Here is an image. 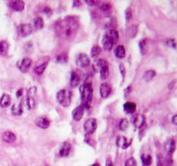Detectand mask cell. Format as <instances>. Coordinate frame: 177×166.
Masks as SVG:
<instances>
[{
	"label": "cell",
	"instance_id": "cell-1",
	"mask_svg": "<svg viewBox=\"0 0 177 166\" xmlns=\"http://www.w3.org/2000/svg\"><path fill=\"white\" fill-rule=\"evenodd\" d=\"M79 28V19L74 17H65L55 26V30L60 36L65 38L73 37Z\"/></svg>",
	"mask_w": 177,
	"mask_h": 166
},
{
	"label": "cell",
	"instance_id": "cell-2",
	"mask_svg": "<svg viewBox=\"0 0 177 166\" xmlns=\"http://www.w3.org/2000/svg\"><path fill=\"white\" fill-rule=\"evenodd\" d=\"M80 95H81V105L84 108H89L90 104L93 99V89L90 82H86L80 88Z\"/></svg>",
	"mask_w": 177,
	"mask_h": 166
},
{
	"label": "cell",
	"instance_id": "cell-3",
	"mask_svg": "<svg viewBox=\"0 0 177 166\" xmlns=\"http://www.w3.org/2000/svg\"><path fill=\"white\" fill-rule=\"evenodd\" d=\"M71 98L72 92L69 90H67V89L61 90L56 94L57 102L59 103L60 105H61L64 108H67V107H68L70 105V103H71Z\"/></svg>",
	"mask_w": 177,
	"mask_h": 166
},
{
	"label": "cell",
	"instance_id": "cell-4",
	"mask_svg": "<svg viewBox=\"0 0 177 166\" xmlns=\"http://www.w3.org/2000/svg\"><path fill=\"white\" fill-rule=\"evenodd\" d=\"M97 128V120L94 118H90L86 120L84 123V130L86 134L91 135L93 134Z\"/></svg>",
	"mask_w": 177,
	"mask_h": 166
},
{
	"label": "cell",
	"instance_id": "cell-5",
	"mask_svg": "<svg viewBox=\"0 0 177 166\" xmlns=\"http://www.w3.org/2000/svg\"><path fill=\"white\" fill-rule=\"evenodd\" d=\"M98 67L100 68V79L105 80L109 76V67L108 62L105 59H99L97 62Z\"/></svg>",
	"mask_w": 177,
	"mask_h": 166
},
{
	"label": "cell",
	"instance_id": "cell-6",
	"mask_svg": "<svg viewBox=\"0 0 177 166\" xmlns=\"http://www.w3.org/2000/svg\"><path fill=\"white\" fill-rule=\"evenodd\" d=\"M32 31H33L32 26L29 23L20 24L17 27V33L21 37H26L30 35V34L32 33Z\"/></svg>",
	"mask_w": 177,
	"mask_h": 166
},
{
	"label": "cell",
	"instance_id": "cell-7",
	"mask_svg": "<svg viewBox=\"0 0 177 166\" xmlns=\"http://www.w3.org/2000/svg\"><path fill=\"white\" fill-rule=\"evenodd\" d=\"M31 64H32V60L30 58H23L20 59L18 62H17V67L18 69L22 71V72H26V71H29V69L31 67Z\"/></svg>",
	"mask_w": 177,
	"mask_h": 166
},
{
	"label": "cell",
	"instance_id": "cell-8",
	"mask_svg": "<svg viewBox=\"0 0 177 166\" xmlns=\"http://www.w3.org/2000/svg\"><path fill=\"white\" fill-rule=\"evenodd\" d=\"M90 62H91L90 59L86 54H80L77 57V59H76V64L82 68L88 67L90 65Z\"/></svg>",
	"mask_w": 177,
	"mask_h": 166
},
{
	"label": "cell",
	"instance_id": "cell-9",
	"mask_svg": "<svg viewBox=\"0 0 177 166\" xmlns=\"http://www.w3.org/2000/svg\"><path fill=\"white\" fill-rule=\"evenodd\" d=\"M132 123L137 128H142L145 123V117L143 115L137 114L135 116L132 117Z\"/></svg>",
	"mask_w": 177,
	"mask_h": 166
},
{
	"label": "cell",
	"instance_id": "cell-10",
	"mask_svg": "<svg viewBox=\"0 0 177 166\" xmlns=\"http://www.w3.org/2000/svg\"><path fill=\"white\" fill-rule=\"evenodd\" d=\"M35 123H36V125L37 126L38 128H40L42 129H46L49 127L50 121H49L48 119L46 118V117L40 116L37 117V118L35 120Z\"/></svg>",
	"mask_w": 177,
	"mask_h": 166
},
{
	"label": "cell",
	"instance_id": "cell-11",
	"mask_svg": "<svg viewBox=\"0 0 177 166\" xmlns=\"http://www.w3.org/2000/svg\"><path fill=\"white\" fill-rule=\"evenodd\" d=\"M117 145L118 147L122 148V149H127L130 145H131V140H128L127 138H125L124 136H118V139H117Z\"/></svg>",
	"mask_w": 177,
	"mask_h": 166
},
{
	"label": "cell",
	"instance_id": "cell-12",
	"mask_svg": "<svg viewBox=\"0 0 177 166\" xmlns=\"http://www.w3.org/2000/svg\"><path fill=\"white\" fill-rule=\"evenodd\" d=\"M84 110L85 108L82 105H80V106L76 107V108L73 110V113H72L73 119L76 120V121L80 120V119L82 118V116H83V115H84Z\"/></svg>",
	"mask_w": 177,
	"mask_h": 166
},
{
	"label": "cell",
	"instance_id": "cell-13",
	"mask_svg": "<svg viewBox=\"0 0 177 166\" xmlns=\"http://www.w3.org/2000/svg\"><path fill=\"white\" fill-rule=\"evenodd\" d=\"M72 145L69 142H64L62 145L61 146L59 151V155L61 157H68L70 152H71Z\"/></svg>",
	"mask_w": 177,
	"mask_h": 166
},
{
	"label": "cell",
	"instance_id": "cell-14",
	"mask_svg": "<svg viewBox=\"0 0 177 166\" xmlns=\"http://www.w3.org/2000/svg\"><path fill=\"white\" fill-rule=\"evenodd\" d=\"M111 92H112V86L109 83H101V85L99 87V93H100L102 98H106L111 94Z\"/></svg>",
	"mask_w": 177,
	"mask_h": 166
},
{
	"label": "cell",
	"instance_id": "cell-15",
	"mask_svg": "<svg viewBox=\"0 0 177 166\" xmlns=\"http://www.w3.org/2000/svg\"><path fill=\"white\" fill-rule=\"evenodd\" d=\"M10 7L15 11H22L24 9V2L22 0H14L10 2Z\"/></svg>",
	"mask_w": 177,
	"mask_h": 166
},
{
	"label": "cell",
	"instance_id": "cell-16",
	"mask_svg": "<svg viewBox=\"0 0 177 166\" xmlns=\"http://www.w3.org/2000/svg\"><path fill=\"white\" fill-rule=\"evenodd\" d=\"M80 75L77 71H72L71 78H70V84L72 87H77L80 83Z\"/></svg>",
	"mask_w": 177,
	"mask_h": 166
},
{
	"label": "cell",
	"instance_id": "cell-17",
	"mask_svg": "<svg viewBox=\"0 0 177 166\" xmlns=\"http://www.w3.org/2000/svg\"><path fill=\"white\" fill-rule=\"evenodd\" d=\"M2 140H3L4 142H6V143L11 144V143H13V142L16 141L17 137H16V135H15L12 132H11V131H6V132H4V133H3V135H2Z\"/></svg>",
	"mask_w": 177,
	"mask_h": 166
},
{
	"label": "cell",
	"instance_id": "cell-18",
	"mask_svg": "<svg viewBox=\"0 0 177 166\" xmlns=\"http://www.w3.org/2000/svg\"><path fill=\"white\" fill-rule=\"evenodd\" d=\"M102 45H103V48L106 50V51H110V50H112V48L114 42L107 34H106L103 37V40H102Z\"/></svg>",
	"mask_w": 177,
	"mask_h": 166
},
{
	"label": "cell",
	"instance_id": "cell-19",
	"mask_svg": "<svg viewBox=\"0 0 177 166\" xmlns=\"http://www.w3.org/2000/svg\"><path fill=\"white\" fill-rule=\"evenodd\" d=\"M164 148L169 154H172L175 151V141L174 140H169L165 142Z\"/></svg>",
	"mask_w": 177,
	"mask_h": 166
},
{
	"label": "cell",
	"instance_id": "cell-20",
	"mask_svg": "<svg viewBox=\"0 0 177 166\" xmlns=\"http://www.w3.org/2000/svg\"><path fill=\"white\" fill-rule=\"evenodd\" d=\"M22 103H24L26 107L28 109H31L35 107V100L33 97H30V96H28L26 95L25 97H23V100L21 101Z\"/></svg>",
	"mask_w": 177,
	"mask_h": 166
},
{
	"label": "cell",
	"instance_id": "cell-21",
	"mask_svg": "<svg viewBox=\"0 0 177 166\" xmlns=\"http://www.w3.org/2000/svg\"><path fill=\"white\" fill-rule=\"evenodd\" d=\"M136 109H137V105L134 103L128 102V103H125L124 105V110L126 114H133L134 112H136Z\"/></svg>",
	"mask_w": 177,
	"mask_h": 166
},
{
	"label": "cell",
	"instance_id": "cell-22",
	"mask_svg": "<svg viewBox=\"0 0 177 166\" xmlns=\"http://www.w3.org/2000/svg\"><path fill=\"white\" fill-rule=\"evenodd\" d=\"M11 96L7 94H4V95L1 96L0 98V106L2 108H5V107H8L9 105L11 104Z\"/></svg>",
	"mask_w": 177,
	"mask_h": 166
},
{
	"label": "cell",
	"instance_id": "cell-23",
	"mask_svg": "<svg viewBox=\"0 0 177 166\" xmlns=\"http://www.w3.org/2000/svg\"><path fill=\"white\" fill-rule=\"evenodd\" d=\"M11 114L14 115H21L22 114H23V104L21 103V102H20V103L18 104H14L12 107H11Z\"/></svg>",
	"mask_w": 177,
	"mask_h": 166
},
{
	"label": "cell",
	"instance_id": "cell-24",
	"mask_svg": "<svg viewBox=\"0 0 177 166\" xmlns=\"http://www.w3.org/2000/svg\"><path fill=\"white\" fill-rule=\"evenodd\" d=\"M115 55L118 59L124 58L125 56V49L124 46H118L115 50Z\"/></svg>",
	"mask_w": 177,
	"mask_h": 166
},
{
	"label": "cell",
	"instance_id": "cell-25",
	"mask_svg": "<svg viewBox=\"0 0 177 166\" xmlns=\"http://www.w3.org/2000/svg\"><path fill=\"white\" fill-rule=\"evenodd\" d=\"M155 76H156V71H154V70H148L143 74V79L146 82H150V80L153 79V78Z\"/></svg>",
	"mask_w": 177,
	"mask_h": 166
},
{
	"label": "cell",
	"instance_id": "cell-26",
	"mask_svg": "<svg viewBox=\"0 0 177 166\" xmlns=\"http://www.w3.org/2000/svg\"><path fill=\"white\" fill-rule=\"evenodd\" d=\"M47 67H48V62L42 63V65H39V66H37V67H35V69H34L35 72L38 75L42 74V73L44 72V71H45V69L47 68Z\"/></svg>",
	"mask_w": 177,
	"mask_h": 166
},
{
	"label": "cell",
	"instance_id": "cell-27",
	"mask_svg": "<svg viewBox=\"0 0 177 166\" xmlns=\"http://www.w3.org/2000/svg\"><path fill=\"white\" fill-rule=\"evenodd\" d=\"M148 42L147 39H144L143 41H141L139 43V47H140V50H141V53L142 54H145L148 52V46H149V43Z\"/></svg>",
	"mask_w": 177,
	"mask_h": 166
},
{
	"label": "cell",
	"instance_id": "cell-28",
	"mask_svg": "<svg viewBox=\"0 0 177 166\" xmlns=\"http://www.w3.org/2000/svg\"><path fill=\"white\" fill-rule=\"evenodd\" d=\"M100 53H101V47L99 46H98V45L93 46L92 47V49H91V56L93 59L97 58L98 56L100 54Z\"/></svg>",
	"mask_w": 177,
	"mask_h": 166
},
{
	"label": "cell",
	"instance_id": "cell-29",
	"mask_svg": "<svg viewBox=\"0 0 177 166\" xmlns=\"http://www.w3.org/2000/svg\"><path fill=\"white\" fill-rule=\"evenodd\" d=\"M128 126H129V121L125 118H123L120 120L119 123H118V129L120 131H125L128 128Z\"/></svg>",
	"mask_w": 177,
	"mask_h": 166
},
{
	"label": "cell",
	"instance_id": "cell-30",
	"mask_svg": "<svg viewBox=\"0 0 177 166\" xmlns=\"http://www.w3.org/2000/svg\"><path fill=\"white\" fill-rule=\"evenodd\" d=\"M137 27L135 26V25H132L130 28L127 29V35H128V37L133 38L137 34Z\"/></svg>",
	"mask_w": 177,
	"mask_h": 166
},
{
	"label": "cell",
	"instance_id": "cell-31",
	"mask_svg": "<svg viewBox=\"0 0 177 166\" xmlns=\"http://www.w3.org/2000/svg\"><path fill=\"white\" fill-rule=\"evenodd\" d=\"M108 36H109L112 41H113L114 43H116V42L118 41V33L117 30H115V29H110L109 32H108V34H107Z\"/></svg>",
	"mask_w": 177,
	"mask_h": 166
},
{
	"label": "cell",
	"instance_id": "cell-32",
	"mask_svg": "<svg viewBox=\"0 0 177 166\" xmlns=\"http://www.w3.org/2000/svg\"><path fill=\"white\" fill-rule=\"evenodd\" d=\"M9 49V45L8 43L4 41H1L0 42V54L2 55H5L7 54Z\"/></svg>",
	"mask_w": 177,
	"mask_h": 166
},
{
	"label": "cell",
	"instance_id": "cell-33",
	"mask_svg": "<svg viewBox=\"0 0 177 166\" xmlns=\"http://www.w3.org/2000/svg\"><path fill=\"white\" fill-rule=\"evenodd\" d=\"M141 158L143 166H150L152 164V158L150 155H143Z\"/></svg>",
	"mask_w": 177,
	"mask_h": 166
},
{
	"label": "cell",
	"instance_id": "cell-34",
	"mask_svg": "<svg viewBox=\"0 0 177 166\" xmlns=\"http://www.w3.org/2000/svg\"><path fill=\"white\" fill-rule=\"evenodd\" d=\"M43 20L41 17H37L34 20V27L36 29H42L43 28Z\"/></svg>",
	"mask_w": 177,
	"mask_h": 166
},
{
	"label": "cell",
	"instance_id": "cell-35",
	"mask_svg": "<svg viewBox=\"0 0 177 166\" xmlns=\"http://www.w3.org/2000/svg\"><path fill=\"white\" fill-rule=\"evenodd\" d=\"M68 54L63 53V54H60V55H58V56H56V58H55V61L58 63H66V62H68Z\"/></svg>",
	"mask_w": 177,
	"mask_h": 166
},
{
	"label": "cell",
	"instance_id": "cell-36",
	"mask_svg": "<svg viewBox=\"0 0 177 166\" xmlns=\"http://www.w3.org/2000/svg\"><path fill=\"white\" fill-rule=\"evenodd\" d=\"M124 166H137V162H136L135 158H130L127 159L124 164Z\"/></svg>",
	"mask_w": 177,
	"mask_h": 166
},
{
	"label": "cell",
	"instance_id": "cell-37",
	"mask_svg": "<svg viewBox=\"0 0 177 166\" xmlns=\"http://www.w3.org/2000/svg\"><path fill=\"white\" fill-rule=\"evenodd\" d=\"M36 87L30 88V90L28 91L27 95H28V96H30V97H32V95L36 94Z\"/></svg>",
	"mask_w": 177,
	"mask_h": 166
},
{
	"label": "cell",
	"instance_id": "cell-38",
	"mask_svg": "<svg viewBox=\"0 0 177 166\" xmlns=\"http://www.w3.org/2000/svg\"><path fill=\"white\" fill-rule=\"evenodd\" d=\"M42 11H43L44 14H46L48 17H50L51 15H52V10H51V9L48 8V7H44Z\"/></svg>",
	"mask_w": 177,
	"mask_h": 166
},
{
	"label": "cell",
	"instance_id": "cell-39",
	"mask_svg": "<svg viewBox=\"0 0 177 166\" xmlns=\"http://www.w3.org/2000/svg\"><path fill=\"white\" fill-rule=\"evenodd\" d=\"M110 8H111V6L108 4H103L100 6V10L103 11H108V10H110Z\"/></svg>",
	"mask_w": 177,
	"mask_h": 166
},
{
	"label": "cell",
	"instance_id": "cell-40",
	"mask_svg": "<svg viewBox=\"0 0 177 166\" xmlns=\"http://www.w3.org/2000/svg\"><path fill=\"white\" fill-rule=\"evenodd\" d=\"M119 69H120V72H121L123 79H124V76H125V67H124V66L123 64H120L119 65Z\"/></svg>",
	"mask_w": 177,
	"mask_h": 166
},
{
	"label": "cell",
	"instance_id": "cell-41",
	"mask_svg": "<svg viewBox=\"0 0 177 166\" xmlns=\"http://www.w3.org/2000/svg\"><path fill=\"white\" fill-rule=\"evenodd\" d=\"M85 2H86L87 4H89V5L94 6V5H96V4H99V1H96V0H86Z\"/></svg>",
	"mask_w": 177,
	"mask_h": 166
},
{
	"label": "cell",
	"instance_id": "cell-42",
	"mask_svg": "<svg viewBox=\"0 0 177 166\" xmlns=\"http://www.w3.org/2000/svg\"><path fill=\"white\" fill-rule=\"evenodd\" d=\"M168 45L170 47H172L174 49H175V39H170L168 41Z\"/></svg>",
	"mask_w": 177,
	"mask_h": 166
},
{
	"label": "cell",
	"instance_id": "cell-43",
	"mask_svg": "<svg viewBox=\"0 0 177 166\" xmlns=\"http://www.w3.org/2000/svg\"><path fill=\"white\" fill-rule=\"evenodd\" d=\"M125 17H126V20L127 21H129L130 19L131 18V9H127L126 10V12H125Z\"/></svg>",
	"mask_w": 177,
	"mask_h": 166
},
{
	"label": "cell",
	"instance_id": "cell-44",
	"mask_svg": "<svg viewBox=\"0 0 177 166\" xmlns=\"http://www.w3.org/2000/svg\"><path fill=\"white\" fill-rule=\"evenodd\" d=\"M23 93V89H20V90H18V91H17V93H16V96L18 98V97L22 96Z\"/></svg>",
	"mask_w": 177,
	"mask_h": 166
},
{
	"label": "cell",
	"instance_id": "cell-45",
	"mask_svg": "<svg viewBox=\"0 0 177 166\" xmlns=\"http://www.w3.org/2000/svg\"><path fill=\"white\" fill-rule=\"evenodd\" d=\"M175 83H176V80H174V81H172L171 83H169V89H170V90H172V89H173V88L175 87Z\"/></svg>",
	"mask_w": 177,
	"mask_h": 166
},
{
	"label": "cell",
	"instance_id": "cell-46",
	"mask_svg": "<svg viewBox=\"0 0 177 166\" xmlns=\"http://www.w3.org/2000/svg\"><path fill=\"white\" fill-rule=\"evenodd\" d=\"M80 4H81V3H80V1L75 0V1H74V4H73V5H74V7H77V6H79V5H80Z\"/></svg>",
	"mask_w": 177,
	"mask_h": 166
},
{
	"label": "cell",
	"instance_id": "cell-47",
	"mask_svg": "<svg viewBox=\"0 0 177 166\" xmlns=\"http://www.w3.org/2000/svg\"><path fill=\"white\" fill-rule=\"evenodd\" d=\"M172 123L174 125H177V115H174L172 118Z\"/></svg>",
	"mask_w": 177,
	"mask_h": 166
},
{
	"label": "cell",
	"instance_id": "cell-48",
	"mask_svg": "<svg viewBox=\"0 0 177 166\" xmlns=\"http://www.w3.org/2000/svg\"><path fill=\"white\" fill-rule=\"evenodd\" d=\"M106 166H114L113 164H112V162L111 161V160H107L106 163Z\"/></svg>",
	"mask_w": 177,
	"mask_h": 166
},
{
	"label": "cell",
	"instance_id": "cell-49",
	"mask_svg": "<svg viewBox=\"0 0 177 166\" xmlns=\"http://www.w3.org/2000/svg\"><path fill=\"white\" fill-rule=\"evenodd\" d=\"M91 166H100V165H99V164L98 163H95V164H92V165H91Z\"/></svg>",
	"mask_w": 177,
	"mask_h": 166
},
{
	"label": "cell",
	"instance_id": "cell-50",
	"mask_svg": "<svg viewBox=\"0 0 177 166\" xmlns=\"http://www.w3.org/2000/svg\"><path fill=\"white\" fill-rule=\"evenodd\" d=\"M166 166H170V165H166Z\"/></svg>",
	"mask_w": 177,
	"mask_h": 166
}]
</instances>
